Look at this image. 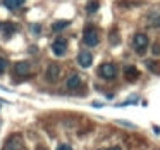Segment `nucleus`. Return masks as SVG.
Returning <instances> with one entry per match:
<instances>
[{
  "label": "nucleus",
  "instance_id": "nucleus-11",
  "mask_svg": "<svg viewBox=\"0 0 160 150\" xmlns=\"http://www.w3.org/2000/svg\"><path fill=\"white\" fill-rule=\"evenodd\" d=\"M26 0H4V5L9 9V11H16V9L22 7Z\"/></svg>",
  "mask_w": 160,
  "mask_h": 150
},
{
  "label": "nucleus",
  "instance_id": "nucleus-1",
  "mask_svg": "<svg viewBox=\"0 0 160 150\" xmlns=\"http://www.w3.org/2000/svg\"><path fill=\"white\" fill-rule=\"evenodd\" d=\"M98 40H100V36H98V31L95 28H86V29H84L83 43L86 47H97L98 45Z\"/></svg>",
  "mask_w": 160,
  "mask_h": 150
},
{
  "label": "nucleus",
  "instance_id": "nucleus-6",
  "mask_svg": "<svg viewBox=\"0 0 160 150\" xmlns=\"http://www.w3.org/2000/svg\"><path fill=\"white\" fill-rule=\"evenodd\" d=\"M52 50L55 55H64L67 52V42L64 38H57L55 42L52 43Z\"/></svg>",
  "mask_w": 160,
  "mask_h": 150
},
{
  "label": "nucleus",
  "instance_id": "nucleus-8",
  "mask_svg": "<svg viewBox=\"0 0 160 150\" xmlns=\"http://www.w3.org/2000/svg\"><path fill=\"white\" fill-rule=\"evenodd\" d=\"M124 76L128 81H136L139 78V71L134 66H126L124 67Z\"/></svg>",
  "mask_w": 160,
  "mask_h": 150
},
{
  "label": "nucleus",
  "instance_id": "nucleus-9",
  "mask_svg": "<svg viewBox=\"0 0 160 150\" xmlns=\"http://www.w3.org/2000/svg\"><path fill=\"white\" fill-rule=\"evenodd\" d=\"M14 69L19 76H28L29 71H31V66H29V62H18L14 66Z\"/></svg>",
  "mask_w": 160,
  "mask_h": 150
},
{
  "label": "nucleus",
  "instance_id": "nucleus-12",
  "mask_svg": "<svg viewBox=\"0 0 160 150\" xmlns=\"http://www.w3.org/2000/svg\"><path fill=\"white\" fill-rule=\"evenodd\" d=\"M0 28H4L5 36H12L16 33V26L11 24V23H2V24H0Z\"/></svg>",
  "mask_w": 160,
  "mask_h": 150
},
{
  "label": "nucleus",
  "instance_id": "nucleus-10",
  "mask_svg": "<svg viewBox=\"0 0 160 150\" xmlns=\"http://www.w3.org/2000/svg\"><path fill=\"white\" fill-rule=\"evenodd\" d=\"M66 85H67L69 90H76V88H79L81 86L79 74H72V76H69V78H67V81H66Z\"/></svg>",
  "mask_w": 160,
  "mask_h": 150
},
{
  "label": "nucleus",
  "instance_id": "nucleus-19",
  "mask_svg": "<svg viewBox=\"0 0 160 150\" xmlns=\"http://www.w3.org/2000/svg\"><path fill=\"white\" fill-rule=\"evenodd\" d=\"M150 23H152L153 26H158V28H160V16H155V18H153Z\"/></svg>",
  "mask_w": 160,
  "mask_h": 150
},
{
  "label": "nucleus",
  "instance_id": "nucleus-17",
  "mask_svg": "<svg viewBox=\"0 0 160 150\" xmlns=\"http://www.w3.org/2000/svg\"><path fill=\"white\" fill-rule=\"evenodd\" d=\"M110 42H112V45H117V43H119V35H117V33H115V35H114V33H110Z\"/></svg>",
  "mask_w": 160,
  "mask_h": 150
},
{
  "label": "nucleus",
  "instance_id": "nucleus-13",
  "mask_svg": "<svg viewBox=\"0 0 160 150\" xmlns=\"http://www.w3.org/2000/svg\"><path fill=\"white\" fill-rule=\"evenodd\" d=\"M69 24H71L69 21H57V23H53V24H52V29H53V31H62V29L67 28Z\"/></svg>",
  "mask_w": 160,
  "mask_h": 150
},
{
  "label": "nucleus",
  "instance_id": "nucleus-20",
  "mask_svg": "<svg viewBox=\"0 0 160 150\" xmlns=\"http://www.w3.org/2000/svg\"><path fill=\"white\" fill-rule=\"evenodd\" d=\"M57 150H72V148H71L69 145H59V147H57Z\"/></svg>",
  "mask_w": 160,
  "mask_h": 150
},
{
  "label": "nucleus",
  "instance_id": "nucleus-21",
  "mask_svg": "<svg viewBox=\"0 0 160 150\" xmlns=\"http://www.w3.org/2000/svg\"><path fill=\"white\" fill-rule=\"evenodd\" d=\"M105 150H121L119 147H110V148H105Z\"/></svg>",
  "mask_w": 160,
  "mask_h": 150
},
{
  "label": "nucleus",
  "instance_id": "nucleus-7",
  "mask_svg": "<svg viewBox=\"0 0 160 150\" xmlns=\"http://www.w3.org/2000/svg\"><path fill=\"white\" fill-rule=\"evenodd\" d=\"M78 62H79L81 67H90L91 64H93V55H91L90 52H86V50H83V52H79V55H78Z\"/></svg>",
  "mask_w": 160,
  "mask_h": 150
},
{
  "label": "nucleus",
  "instance_id": "nucleus-14",
  "mask_svg": "<svg viewBox=\"0 0 160 150\" xmlns=\"http://www.w3.org/2000/svg\"><path fill=\"white\" fill-rule=\"evenodd\" d=\"M146 66H148V69L152 71V73L160 74V62H157V60H148V62H146Z\"/></svg>",
  "mask_w": 160,
  "mask_h": 150
},
{
  "label": "nucleus",
  "instance_id": "nucleus-5",
  "mask_svg": "<svg viewBox=\"0 0 160 150\" xmlns=\"http://www.w3.org/2000/svg\"><path fill=\"white\" fill-rule=\"evenodd\" d=\"M59 76H60V66L57 62H52L48 66V69H47V80L53 83V81L59 80Z\"/></svg>",
  "mask_w": 160,
  "mask_h": 150
},
{
  "label": "nucleus",
  "instance_id": "nucleus-3",
  "mask_svg": "<svg viewBox=\"0 0 160 150\" xmlns=\"http://www.w3.org/2000/svg\"><path fill=\"white\" fill-rule=\"evenodd\" d=\"M98 74H100L102 78H105V80H112V78L117 76V66L112 62H105L100 66V69H98Z\"/></svg>",
  "mask_w": 160,
  "mask_h": 150
},
{
  "label": "nucleus",
  "instance_id": "nucleus-16",
  "mask_svg": "<svg viewBox=\"0 0 160 150\" xmlns=\"http://www.w3.org/2000/svg\"><path fill=\"white\" fill-rule=\"evenodd\" d=\"M5 69H7V60H5L4 57H0V74L4 73Z\"/></svg>",
  "mask_w": 160,
  "mask_h": 150
},
{
  "label": "nucleus",
  "instance_id": "nucleus-4",
  "mask_svg": "<svg viewBox=\"0 0 160 150\" xmlns=\"http://www.w3.org/2000/svg\"><path fill=\"white\" fill-rule=\"evenodd\" d=\"M22 148V138L19 135H12L5 143V150H21Z\"/></svg>",
  "mask_w": 160,
  "mask_h": 150
},
{
  "label": "nucleus",
  "instance_id": "nucleus-15",
  "mask_svg": "<svg viewBox=\"0 0 160 150\" xmlns=\"http://www.w3.org/2000/svg\"><path fill=\"white\" fill-rule=\"evenodd\" d=\"M98 7H100V4H98L97 0H91L90 4L86 5V11H88V12H97Z\"/></svg>",
  "mask_w": 160,
  "mask_h": 150
},
{
  "label": "nucleus",
  "instance_id": "nucleus-18",
  "mask_svg": "<svg viewBox=\"0 0 160 150\" xmlns=\"http://www.w3.org/2000/svg\"><path fill=\"white\" fill-rule=\"evenodd\" d=\"M152 52H153V55H158L160 54V43H157V45L152 47Z\"/></svg>",
  "mask_w": 160,
  "mask_h": 150
},
{
  "label": "nucleus",
  "instance_id": "nucleus-2",
  "mask_svg": "<svg viewBox=\"0 0 160 150\" xmlns=\"http://www.w3.org/2000/svg\"><path fill=\"white\" fill-rule=\"evenodd\" d=\"M148 43H150V40H148V36H146L145 33H136L134 38H132V45H134V50L138 54L145 52L146 47H148Z\"/></svg>",
  "mask_w": 160,
  "mask_h": 150
}]
</instances>
